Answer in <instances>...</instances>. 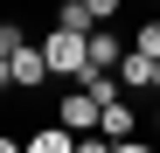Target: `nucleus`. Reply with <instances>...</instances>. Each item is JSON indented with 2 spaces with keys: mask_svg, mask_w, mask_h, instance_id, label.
I'll list each match as a JSON object with an SVG mask.
<instances>
[{
  "mask_svg": "<svg viewBox=\"0 0 160 153\" xmlns=\"http://www.w3.org/2000/svg\"><path fill=\"white\" fill-rule=\"evenodd\" d=\"M42 56H49V70H56V76H84V63H91V28L56 21V28L42 35Z\"/></svg>",
  "mask_w": 160,
  "mask_h": 153,
  "instance_id": "1",
  "label": "nucleus"
},
{
  "mask_svg": "<svg viewBox=\"0 0 160 153\" xmlns=\"http://www.w3.org/2000/svg\"><path fill=\"white\" fill-rule=\"evenodd\" d=\"M49 76H56V70H49L42 42H28V35H21V42H14V56H7V91H42Z\"/></svg>",
  "mask_w": 160,
  "mask_h": 153,
  "instance_id": "2",
  "label": "nucleus"
},
{
  "mask_svg": "<svg viewBox=\"0 0 160 153\" xmlns=\"http://www.w3.org/2000/svg\"><path fill=\"white\" fill-rule=\"evenodd\" d=\"M98 111H104V105H98V97H91L84 84H77V91L63 97V105H56V118L70 125V132H98Z\"/></svg>",
  "mask_w": 160,
  "mask_h": 153,
  "instance_id": "3",
  "label": "nucleus"
},
{
  "mask_svg": "<svg viewBox=\"0 0 160 153\" xmlns=\"http://www.w3.org/2000/svg\"><path fill=\"white\" fill-rule=\"evenodd\" d=\"M118 84L125 91H153V56H146V49H125V56H118Z\"/></svg>",
  "mask_w": 160,
  "mask_h": 153,
  "instance_id": "4",
  "label": "nucleus"
},
{
  "mask_svg": "<svg viewBox=\"0 0 160 153\" xmlns=\"http://www.w3.org/2000/svg\"><path fill=\"white\" fill-rule=\"evenodd\" d=\"M132 125H139V118H132L125 97H112V105L98 111V132H104V139H132Z\"/></svg>",
  "mask_w": 160,
  "mask_h": 153,
  "instance_id": "5",
  "label": "nucleus"
},
{
  "mask_svg": "<svg viewBox=\"0 0 160 153\" xmlns=\"http://www.w3.org/2000/svg\"><path fill=\"white\" fill-rule=\"evenodd\" d=\"M28 153H77V132H70V125L56 118L49 132H28Z\"/></svg>",
  "mask_w": 160,
  "mask_h": 153,
  "instance_id": "6",
  "label": "nucleus"
},
{
  "mask_svg": "<svg viewBox=\"0 0 160 153\" xmlns=\"http://www.w3.org/2000/svg\"><path fill=\"white\" fill-rule=\"evenodd\" d=\"M118 56H125V42H118L112 28H91V63H98V70H118Z\"/></svg>",
  "mask_w": 160,
  "mask_h": 153,
  "instance_id": "7",
  "label": "nucleus"
},
{
  "mask_svg": "<svg viewBox=\"0 0 160 153\" xmlns=\"http://www.w3.org/2000/svg\"><path fill=\"white\" fill-rule=\"evenodd\" d=\"M14 42H21V28H14V21H0V84H7V56H14Z\"/></svg>",
  "mask_w": 160,
  "mask_h": 153,
  "instance_id": "8",
  "label": "nucleus"
},
{
  "mask_svg": "<svg viewBox=\"0 0 160 153\" xmlns=\"http://www.w3.org/2000/svg\"><path fill=\"white\" fill-rule=\"evenodd\" d=\"M56 21H70V28H98V21H91V7H84V0H63V14Z\"/></svg>",
  "mask_w": 160,
  "mask_h": 153,
  "instance_id": "9",
  "label": "nucleus"
},
{
  "mask_svg": "<svg viewBox=\"0 0 160 153\" xmlns=\"http://www.w3.org/2000/svg\"><path fill=\"white\" fill-rule=\"evenodd\" d=\"M132 49H146V56H160V21H146V28L132 35Z\"/></svg>",
  "mask_w": 160,
  "mask_h": 153,
  "instance_id": "10",
  "label": "nucleus"
},
{
  "mask_svg": "<svg viewBox=\"0 0 160 153\" xmlns=\"http://www.w3.org/2000/svg\"><path fill=\"white\" fill-rule=\"evenodd\" d=\"M84 7H91V21H118V7H125V0H84Z\"/></svg>",
  "mask_w": 160,
  "mask_h": 153,
  "instance_id": "11",
  "label": "nucleus"
},
{
  "mask_svg": "<svg viewBox=\"0 0 160 153\" xmlns=\"http://www.w3.org/2000/svg\"><path fill=\"white\" fill-rule=\"evenodd\" d=\"M0 153H28V139H14V132H0Z\"/></svg>",
  "mask_w": 160,
  "mask_h": 153,
  "instance_id": "12",
  "label": "nucleus"
},
{
  "mask_svg": "<svg viewBox=\"0 0 160 153\" xmlns=\"http://www.w3.org/2000/svg\"><path fill=\"white\" fill-rule=\"evenodd\" d=\"M153 97H160V56H153Z\"/></svg>",
  "mask_w": 160,
  "mask_h": 153,
  "instance_id": "13",
  "label": "nucleus"
},
{
  "mask_svg": "<svg viewBox=\"0 0 160 153\" xmlns=\"http://www.w3.org/2000/svg\"><path fill=\"white\" fill-rule=\"evenodd\" d=\"M153 125H160V111H153Z\"/></svg>",
  "mask_w": 160,
  "mask_h": 153,
  "instance_id": "14",
  "label": "nucleus"
}]
</instances>
